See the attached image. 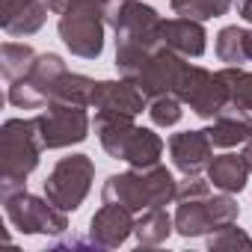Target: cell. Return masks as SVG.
<instances>
[{
    "label": "cell",
    "instance_id": "1",
    "mask_svg": "<svg viewBox=\"0 0 252 252\" xmlns=\"http://www.w3.org/2000/svg\"><path fill=\"white\" fill-rule=\"evenodd\" d=\"M104 15L107 27L116 30V68L122 77L134 80L143 63L163 45V18L140 0H113L104 6Z\"/></svg>",
    "mask_w": 252,
    "mask_h": 252
},
{
    "label": "cell",
    "instance_id": "2",
    "mask_svg": "<svg viewBox=\"0 0 252 252\" xmlns=\"http://www.w3.org/2000/svg\"><path fill=\"white\" fill-rule=\"evenodd\" d=\"M92 128L101 140V149L116 158L125 160L131 169H149L155 163H160L163 155V140L152 131V128H140L134 125L131 116H119V113H95Z\"/></svg>",
    "mask_w": 252,
    "mask_h": 252
},
{
    "label": "cell",
    "instance_id": "3",
    "mask_svg": "<svg viewBox=\"0 0 252 252\" xmlns=\"http://www.w3.org/2000/svg\"><path fill=\"white\" fill-rule=\"evenodd\" d=\"M178 196V181L160 163L149 169H128L110 175L101 187V199L110 205H122L131 214H143L149 208H166Z\"/></svg>",
    "mask_w": 252,
    "mask_h": 252
},
{
    "label": "cell",
    "instance_id": "4",
    "mask_svg": "<svg viewBox=\"0 0 252 252\" xmlns=\"http://www.w3.org/2000/svg\"><path fill=\"white\" fill-rule=\"evenodd\" d=\"M42 137L36 119H9L0 128V196L27 187V175L39 166Z\"/></svg>",
    "mask_w": 252,
    "mask_h": 252
},
{
    "label": "cell",
    "instance_id": "5",
    "mask_svg": "<svg viewBox=\"0 0 252 252\" xmlns=\"http://www.w3.org/2000/svg\"><path fill=\"white\" fill-rule=\"evenodd\" d=\"M60 39L63 45L83 60H98L104 51V27L107 15L104 6L95 0H74V3L60 15Z\"/></svg>",
    "mask_w": 252,
    "mask_h": 252
},
{
    "label": "cell",
    "instance_id": "6",
    "mask_svg": "<svg viewBox=\"0 0 252 252\" xmlns=\"http://www.w3.org/2000/svg\"><path fill=\"white\" fill-rule=\"evenodd\" d=\"M3 214L21 234H63L68 231V217L48 196H33L24 190L3 193Z\"/></svg>",
    "mask_w": 252,
    "mask_h": 252
},
{
    "label": "cell",
    "instance_id": "7",
    "mask_svg": "<svg viewBox=\"0 0 252 252\" xmlns=\"http://www.w3.org/2000/svg\"><path fill=\"white\" fill-rule=\"evenodd\" d=\"M65 74H68V65L63 63V57L39 54L33 68L21 80L9 83V104L18 107V110H42V107H48L54 101L57 86H60V80Z\"/></svg>",
    "mask_w": 252,
    "mask_h": 252
},
{
    "label": "cell",
    "instance_id": "8",
    "mask_svg": "<svg viewBox=\"0 0 252 252\" xmlns=\"http://www.w3.org/2000/svg\"><path fill=\"white\" fill-rule=\"evenodd\" d=\"M175 95L199 116V119H217L228 104H231V92L225 86V80L202 65H184L178 83H175Z\"/></svg>",
    "mask_w": 252,
    "mask_h": 252
},
{
    "label": "cell",
    "instance_id": "9",
    "mask_svg": "<svg viewBox=\"0 0 252 252\" xmlns=\"http://www.w3.org/2000/svg\"><path fill=\"white\" fill-rule=\"evenodd\" d=\"M92 178H95V163L86 155H68L63 160H57V166L51 169V175L45 178V196L60 208V211H77L83 205V199L92 190Z\"/></svg>",
    "mask_w": 252,
    "mask_h": 252
},
{
    "label": "cell",
    "instance_id": "10",
    "mask_svg": "<svg viewBox=\"0 0 252 252\" xmlns=\"http://www.w3.org/2000/svg\"><path fill=\"white\" fill-rule=\"evenodd\" d=\"M36 128H39L45 149H68V146H77L89 137L92 119H89L86 107L51 101L36 116Z\"/></svg>",
    "mask_w": 252,
    "mask_h": 252
},
{
    "label": "cell",
    "instance_id": "11",
    "mask_svg": "<svg viewBox=\"0 0 252 252\" xmlns=\"http://www.w3.org/2000/svg\"><path fill=\"white\" fill-rule=\"evenodd\" d=\"M187 57H181V54H175L172 48H166V45H160L146 63H143V68L137 71V77H134V83L143 89V95L152 101V98H158V95H169V92H175V83H178V77H181V71H184V63Z\"/></svg>",
    "mask_w": 252,
    "mask_h": 252
},
{
    "label": "cell",
    "instance_id": "12",
    "mask_svg": "<svg viewBox=\"0 0 252 252\" xmlns=\"http://www.w3.org/2000/svg\"><path fill=\"white\" fill-rule=\"evenodd\" d=\"M89 107H95L101 113H119V116L137 119L143 110H149V98L128 77H122V80H98Z\"/></svg>",
    "mask_w": 252,
    "mask_h": 252
},
{
    "label": "cell",
    "instance_id": "13",
    "mask_svg": "<svg viewBox=\"0 0 252 252\" xmlns=\"http://www.w3.org/2000/svg\"><path fill=\"white\" fill-rule=\"evenodd\" d=\"M169 158L181 175H202L214 160V143L208 131H181L169 137Z\"/></svg>",
    "mask_w": 252,
    "mask_h": 252
},
{
    "label": "cell",
    "instance_id": "14",
    "mask_svg": "<svg viewBox=\"0 0 252 252\" xmlns=\"http://www.w3.org/2000/svg\"><path fill=\"white\" fill-rule=\"evenodd\" d=\"M134 225H137V220H134V214L128 208L104 202L95 211V217L89 220V237L101 249H116L134 234Z\"/></svg>",
    "mask_w": 252,
    "mask_h": 252
},
{
    "label": "cell",
    "instance_id": "15",
    "mask_svg": "<svg viewBox=\"0 0 252 252\" xmlns=\"http://www.w3.org/2000/svg\"><path fill=\"white\" fill-rule=\"evenodd\" d=\"M160 39L166 48H172L181 57H202L208 48V33L202 21L196 18H163L160 24Z\"/></svg>",
    "mask_w": 252,
    "mask_h": 252
},
{
    "label": "cell",
    "instance_id": "16",
    "mask_svg": "<svg viewBox=\"0 0 252 252\" xmlns=\"http://www.w3.org/2000/svg\"><path fill=\"white\" fill-rule=\"evenodd\" d=\"M208 137L217 149H234L252 137V113H246L237 104H228L217 119H211Z\"/></svg>",
    "mask_w": 252,
    "mask_h": 252
},
{
    "label": "cell",
    "instance_id": "17",
    "mask_svg": "<svg viewBox=\"0 0 252 252\" xmlns=\"http://www.w3.org/2000/svg\"><path fill=\"white\" fill-rule=\"evenodd\" d=\"M208 181L220 193H240L249 181V166H246L243 155H228V152L217 155L208 163Z\"/></svg>",
    "mask_w": 252,
    "mask_h": 252
},
{
    "label": "cell",
    "instance_id": "18",
    "mask_svg": "<svg viewBox=\"0 0 252 252\" xmlns=\"http://www.w3.org/2000/svg\"><path fill=\"white\" fill-rule=\"evenodd\" d=\"M208 196H211V193H208ZM208 196L178 202V211H175V231H178L181 237H202V234H211V231L217 228Z\"/></svg>",
    "mask_w": 252,
    "mask_h": 252
},
{
    "label": "cell",
    "instance_id": "19",
    "mask_svg": "<svg viewBox=\"0 0 252 252\" xmlns=\"http://www.w3.org/2000/svg\"><path fill=\"white\" fill-rule=\"evenodd\" d=\"M172 228H175V217H169L166 208H149V211H143L137 217L134 237L143 246H160V243H166Z\"/></svg>",
    "mask_w": 252,
    "mask_h": 252
},
{
    "label": "cell",
    "instance_id": "20",
    "mask_svg": "<svg viewBox=\"0 0 252 252\" xmlns=\"http://www.w3.org/2000/svg\"><path fill=\"white\" fill-rule=\"evenodd\" d=\"M214 51H217L220 63H225V65H243V63H249V30H243L237 24L222 27L217 33Z\"/></svg>",
    "mask_w": 252,
    "mask_h": 252
},
{
    "label": "cell",
    "instance_id": "21",
    "mask_svg": "<svg viewBox=\"0 0 252 252\" xmlns=\"http://www.w3.org/2000/svg\"><path fill=\"white\" fill-rule=\"evenodd\" d=\"M36 57L39 54L30 45H24V42H3V48H0V71H3L6 83L21 80L33 68Z\"/></svg>",
    "mask_w": 252,
    "mask_h": 252
},
{
    "label": "cell",
    "instance_id": "22",
    "mask_svg": "<svg viewBox=\"0 0 252 252\" xmlns=\"http://www.w3.org/2000/svg\"><path fill=\"white\" fill-rule=\"evenodd\" d=\"M45 21H48V3H45V0H27V6H24L21 12H15L9 21H3L0 27H3L6 36L21 39V36L39 33V30L45 27Z\"/></svg>",
    "mask_w": 252,
    "mask_h": 252
},
{
    "label": "cell",
    "instance_id": "23",
    "mask_svg": "<svg viewBox=\"0 0 252 252\" xmlns=\"http://www.w3.org/2000/svg\"><path fill=\"white\" fill-rule=\"evenodd\" d=\"M92 92H95V80H92V77L68 71V74L60 80V86H57L54 101H63V104H77V107H89Z\"/></svg>",
    "mask_w": 252,
    "mask_h": 252
},
{
    "label": "cell",
    "instance_id": "24",
    "mask_svg": "<svg viewBox=\"0 0 252 252\" xmlns=\"http://www.w3.org/2000/svg\"><path fill=\"white\" fill-rule=\"evenodd\" d=\"M217 74L225 80V86L231 92V104H237L246 113H252V71H246L243 65H225Z\"/></svg>",
    "mask_w": 252,
    "mask_h": 252
},
{
    "label": "cell",
    "instance_id": "25",
    "mask_svg": "<svg viewBox=\"0 0 252 252\" xmlns=\"http://www.w3.org/2000/svg\"><path fill=\"white\" fill-rule=\"evenodd\" d=\"M172 12L181 18H196V21H208V18H220L231 9V0H169Z\"/></svg>",
    "mask_w": 252,
    "mask_h": 252
},
{
    "label": "cell",
    "instance_id": "26",
    "mask_svg": "<svg viewBox=\"0 0 252 252\" xmlns=\"http://www.w3.org/2000/svg\"><path fill=\"white\" fill-rule=\"evenodd\" d=\"M181 107H184V101L175 92L158 95V98L149 101V116H152V122L158 125V128H172V125L181 122V113H184Z\"/></svg>",
    "mask_w": 252,
    "mask_h": 252
},
{
    "label": "cell",
    "instance_id": "27",
    "mask_svg": "<svg viewBox=\"0 0 252 252\" xmlns=\"http://www.w3.org/2000/svg\"><path fill=\"white\" fill-rule=\"evenodd\" d=\"M237 246L252 249V237H249L240 225H234V220L217 225V228L208 234V249H237Z\"/></svg>",
    "mask_w": 252,
    "mask_h": 252
},
{
    "label": "cell",
    "instance_id": "28",
    "mask_svg": "<svg viewBox=\"0 0 252 252\" xmlns=\"http://www.w3.org/2000/svg\"><path fill=\"white\" fill-rule=\"evenodd\" d=\"M237 15L246 24H252V0H240V3H237Z\"/></svg>",
    "mask_w": 252,
    "mask_h": 252
},
{
    "label": "cell",
    "instance_id": "29",
    "mask_svg": "<svg viewBox=\"0 0 252 252\" xmlns=\"http://www.w3.org/2000/svg\"><path fill=\"white\" fill-rule=\"evenodd\" d=\"M45 3H48V9L51 12H57V15H63L71 3H74V0H45Z\"/></svg>",
    "mask_w": 252,
    "mask_h": 252
},
{
    "label": "cell",
    "instance_id": "30",
    "mask_svg": "<svg viewBox=\"0 0 252 252\" xmlns=\"http://www.w3.org/2000/svg\"><path fill=\"white\" fill-rule=\"evenodd\" d=\"M240 155H243V160H246V166H249V172H252V137L243 143V152H240Z\"/></svg>",
    "mask_w": 252,
    "mask_h": 252
},
{
    "label": "cell",
    "instance_id": "31",
    "mask_svg": "<svg viewBox=\"0 0 252 252\" xmlns=\"http://www.w3.org/2000/svg\"><path fill=\"white\" fill-rule=\"evenodd\" d=\"M249 60H252V30H249Z\"/></svg>",
    "mask_w": 252,
    "mask_h": 252
},
{
    "label": "cell",
    "instance_id": "32",
    "mask_svg": "<svg viewBox=\"0 0 252 252\" xmlns=\"http://www.w3.org/2000/svg\"><path fill=\"white\" fill-rule=\"evenodd\" d=\"M95 3H101V6H107V3H113V0H95Z\"/></svg>",
    "mask_w": 252,
    "mask_h": 252
}]
</instances>
